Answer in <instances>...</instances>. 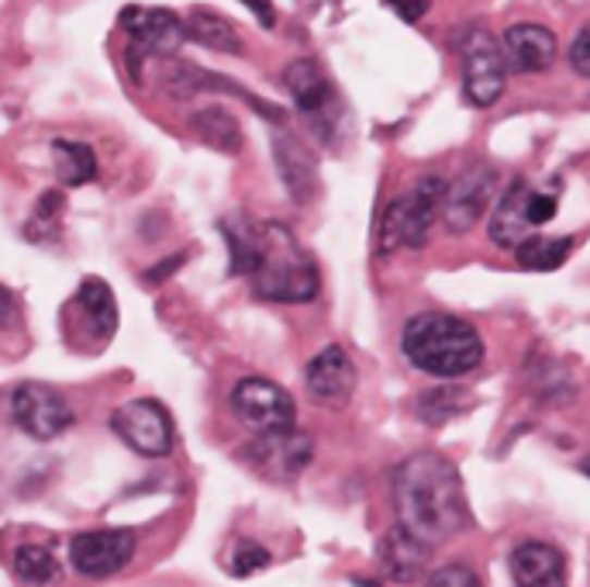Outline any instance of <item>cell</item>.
<instances>
[{
    "instance_id": "1",
    "label": "cell",
    "mask_w": 590,
    "mask_h": 587,
    "mask_svg": "<svg viewBox=\"0 0 590 587\" xmlns=\"http://www.w3.org/2000/svg\"><path fill=\"white\" fill-rule=\"evenodd\" d=\"M221 232L232 249V273L249 277L256 297L280 301V305H300L318 297L321 280L315 259L280 221H262V225L221 221Z\"/></svg>"
},
{
    "instance_id": "2",
    "label": "cell",
    "mask_w": 590,
    "mask_h": 587,
    "mask_svg": "<svg viewBox=\"0 0 590 587\" xmlns=\"http://www.w3.org/2000/svg\"><path fill=\"white\" fill-rule=\"evenodd\" d=\"M394 504L401 529L418 542L439 546L466 522L463 480L453 460L442 453H415L394 470Z\"/></svg>"
},
{
    "instance_id": "3",
    "label": "cell",
    "mask_w": 590,
    "mask_h": 587,
    "mask_svg": "<svg viewBox=\"0 0 590 587\" xmlns=\"http://www.w3.org/2000/svg\"><path fill=\"white\" fill-rule=\"evenodd\" d=\"M401 350L411 359V367L432 377H466L483 363L480 332L459 315L421 311L415 315L401 335Z\"/></svg>"
},
{
    "instance_id": "4",
    "label": "cell",
    "mask_w": 590,
    "mask_h": 587,
    "mask_svg": "<svg viewBox=\"0 0 590 587\" xmlns=\"http://www.w3.org/2000/svg\"><path fill=\"white\" fill-rule=\"evenodd\" d=\"M118 28L128 35L125 70L135 84H142V70H146L149 59H176L180 46L187 42V25L170 8L128 4L118 14Z\"/></svg>"
},
{
    "instance_id": "5",
    "label": "cell",
    "mask_w": 590,
    "mask_h": 587,
    "mask_svg": "<svg viewBox=\"0 0 590 587\" xmlns=\"http://www.w3.org/2000/svg\"><path fill=\"white\" fill-rule=\"evenodd\" d=\"M445 191H450V184H445L442 176H421L408 194H401L383 215L380 253L386 256V253H394L401 246H408V249L425 246V239H429L435 218L442 215Z\"/></svg>"
},
{
    "instance_id": "6",
    "label": "cell",
    "mask_w": 590,
    "mask_h": 587,
    "mask_svg": "<svg viewBox=\"0 0 590 587\" xmlns=\"http://www.w3.org/2000/svg\"><path fill=\"white\" fill-rule=\"evenodd\" d=\"M463 56V94L474 108H491L507 87V59L483 28H470L459 38Z\"/></svg>"
},
{
    "instance_id": "7",
    "label": "cell",
    "mask_w": 590,
    "mask_h": 587,
    "mask_svg": "<svg viewBox=\"0 0 590 587\" xmlns=\"http://www.w3.org/2000/svg\"><path fill=\"white\" fill-rule=\"evenodd\" d=\"M232 412L249 425L259 436H287L297 432V404L294 398L273 380L262 377H246L235 383L232 391Z\"/></svg>"
},
{
    "instance_id": "8",
    "label": "cell",
    "mask_w": 590,
    "mask_h": 587,
    "mask_svg": "<svg viewBox=\"0 0 590 587\" xmlns=\"http://www.w3.org/2000/svg\"><path fill=\"white\" fill-rule=\"evenodd\" d=\"M111 429L138 456L156 460V456H167L173 450V418L152 398H138V401L121 404V408L111 415Z\"/></svg>"
},
{
    "instance_id": "9",
    "label": "cell",
    "mask_w": 590,
    "mask_h": 587,
    "mask_svg": "<svg viewBox=\"0 0 590 587\" xmlns=\"http://www.w3.org/2000/svg\"><path fill=\"white\" fill-rule=\"evenodd\" d=\"M135 533L132 529H90L70 542V560L84 577H111L135 557Z\"/></svg>"
},
{
    "instance_id": "10",
    "label": "cell",
    "mask_w": 590,
    "mask_h": 587,
    "mask_svg": "<svg viewBox=\"0 0 590 587\" xmlns=\"http://www.w3.org/2000/svg\"><path fill=\"white\" fill-rule=\"evenodd\" d=\"M11 408L17 429L28 432L32 439H56L73 421V408L66 404V398L46 388V383H22L14 391Z\"/></svg>"
},
{
    "instance_id": "11",
    "label": "cell",
    "mask_w": 590,
    "mask_h": 587,
    "mask_svg": "<svg viewBox=\"0 0 590 587\" xmlns=\"http://www.w3.org/2000/svg\"><path fill=\"white\" fill-rule=\"evenodd\" d=\"M159 87L167 90L173 100H190L197 94H205V90H225V94H235L242 97L253 111H259L262 118H270V121H283V111L267 105V100H259L256 94H249L246 87H238L232 84V80L225 76H218L211 70H200L194 63H187V59H170V66L159 73Z\"/></svg>"
},
{
    "instance_id": "12",
    "label": "cell",
    "mask_w": 590,
    "mask_h": 587,
    "mask_svg": "<svg viewBox=\"0 0 590 587\" xmlns=\"http://www.w3.org/2000/svg\"><path fill=\"white\" fill-rule=\"evenodd\" d=\"M497 187V173L491 167H470L456 184L445 191L442 221L450 232H470L480 215L491 208V197Z\"/></svg>"
},
{
    "instance_id": "13",
    "label": "cell",
    "mask_w": 590,
    "mask_h": 587,
    "mask_svg": "<svg viewBox=\"0 0 590 587\" xmlns=\"http://www.w3.org/2000/svg\"><path fill=\"white\" fill-rule=\"evenodd\" d=\"M283 87L294 97V108L311 118V121H329L339 111V94L332 87L329 73H324L315 59H294V63L283 70Z\"/></svg>"
},
{
    "instance_id": "14",
    "label": "cell",
    "mask_w": 590,
    "mask_h": 587,
    "mask_svg": "<svg viewBox=\"0 0 590 587\" xmlns=\"http://www.w3.org/2000/svg\"><path fill=\"white\" fill-rule=\"evenodd\" d=\"M356 363L342 346H329L321 350L311 363L308 374H304V383H308V394L318 404H329V408H342L349 404V398L356 394Z\"/></svg>"
},
{
    "instance_id": "15",
    "label": "cell",
    "mask_w": 590,
    "mask_h": 587,
    "mask_svg": "<svg viewBox=\"0 0 590 587\" xmlns=\"http://www.w3.org/2000/svg\"><path fill=\"white\" fill-rule=\"evenodd\" d=\"M501 52L507 70L515 73H545L556 63L560 42L545 25H512L501 38Z\"/></svg>"
},
{
    "instance_id": "16",
    "label": "cell",
    "mask_w": 590,
    "mask_h": 587,
    "mask_svg": "<svg viewBox=\"0 0 590 587\" xmlns=\"http://www.w3.org/2000/svg\"><path fill=\"white\" fill-rule=\"evenodd\" d=\"M515 587H566L563 553L549 542H521L512 553Z\"/></svg>"
},
{
    "instance_id": "17",
    "label": "cell",
    "mask_w": 590,
    "mask_h": 587,
    "mask_svg": "<svg viewBox=\"0 0 590 587\" xmlns=\"http://www.w3.org/2000/svg\"><path fill=\"white\" fill-rule=\"evenodd\" d=\"M273 159H276V170L283 187L291 191V197L297 205L315 197V159L308 152V146L291 135V132H276L273 135Z\"/></svg>"
},
{
    "instance_id": "18",
    "label": "cell",
    "mask_w": 590,
    "mask_h": 587,
    "mask_svg": "<svg viewBox=\"0 0 590 587\" xmlns=\"http://www.w3.org/2000/svg\"><path fill=\"white\" fill-rule=\"evenodd\" d=\"M425 553H429V546L418 542L408 529H401V525H394V529L380 539V550H377L383 574L391 577V580H397V584L421 580L425 560H429Z\"/></svg>"
},
{
    "instance_id": "19",
    "label": "cell",
    "mask_w": 590,
    "mask_h": 587,
    "mask_svg": "<svg viewBox=\"0 0 590 587\" xmlns=\"http://www.w3.org/2000/svg\"><path fill=\"white\" fill-rule=\"evenodd\" d=\"M528 197H532V191H528L525 180H515V184L501 194L497 211L491 215V242L494 246L518 249L528 239V232H532V225H528Z\"/></svg>"
},
{
    "instance_id": "20",
    "label": "cell",
    "mask_w": 590,
    "mask_h": 587,
    "mask_svg": "<svg viewBox=\"0 0 590 587\" xmlns=\"http://www.w3.org/2000/svg\"><path fill=\"white\" fill-rule=\"evenodd\" d=\"M183 25H187V38L197 46H205L211 52H225V56H242V35L238 28L229 22L225 14H218L211 8H194L187 17H183Z\"/></svg>"
},
{
    "instance_id": "21",
    "label": "cell",
    "mask_w": 590,
    "mask_h": 587,
    "mask_svg": "<svg viewBox=\"0 0 590 587\" xmlns=\"http://www.w3.org/2000/svg\"><path fill=\"white\" fill-rule=\"evenodd\" d=\"M256 463L267 474H280V477H294L304 463L311 460V442L297 436V432H287V436H259L256 442Z\"/></svg>"
},
{
    "instance_id": "22",
    "label": "cell",
    "mask_w": 590,
    "mask_h": 587,
    "mask_svg": "<svg viewBox=\"0 0 590 587\" xmlns=\"http://www.w3.org/2000/svg\"><path fill=\"white\" fill-rule=\"evenodd\" d=\"M190 129L194 135L205 142V146L218 149V152H229L235 156L242 149V129H238V118L221 108V105H211V108H200L190 114Z\"/></svg>"
},
{
    "instance_id": "23",
    "label": "cell",
    "mask_w": 590,
    "mask_h": 587,
    "mask_svg": "<svg viewBox=\"0 0 590 587\" xmlns=\"http://www.w3.org/2000/svg\"><path fill=\"white\" fill-rule=\"evenodd\" d=\"M52 163H56L59 184H66V187H84L97 176V156L87 142L52 138Z\"/></svg>"
},
{
    "instance_id": "24",
    "label": "cell",
    "mask_w": 590,
    "mask_h": 587,
    "mask_svg": "<svg viewBox=\"0 0 590 587\" xmlns=\"http://www.w3.org/2000/svg\"><path fill=\"white\" fill-rule=\"evenodd\" d=\"M79 308L90 318V326L97 335L111 339V332L118 329V301H114V291L108 288L100 277H87L79 283Z\"/></svg>"
},
{
    "instance_id": "25",
    "label": "cell",
    "mask_w": 590,
    "mask_h": 587,
    "mask_svg": "<svg viewBox=\"0 0 590 587\" xmlns=\"http://www.w3.org/2000/svg\"><path fill=\"white\" fill-rule=\"evenodd\" d=\"M569 249H574V239L569 235H528L515 249V256H518V267L545 273V270L563 267Z\"/></svg>"
},
{
    "instance_id": "26",
    "label": "cell",
    "mask_w": 590,
    "mask_h": 587,
    "mask_svg": "<svg viewBox=\"0 0 590 587\" xmlns=\"http://www.w3.org/2000/svg\"><path fill=\"white\" fill-rule=\"evenodd\" d=\"M14 574L28 584H49L59 577V563L42 546H22V550L14 553Z\"/></svg>"
},
{
    "instance_id": "27",
    "label": "cell",
    "mask_w": 590,
    "mask_h": 587,
    "mask_svg": "<svg viewBox=\"0 0 590 587\" xmlns=\"http://www.w3.org/2000/svg\"><path fill=\"white\" fill-rule=\"evenodd\" d=\"M418 408H421V418H429V421H445V418H453L456 412L470 408V398H466L463 391L439 388V391H429V394H425V398L418 401Z\"/></svg>"
},
{
    "instance_id": "28",
    "label": "cell",
    "mask_w": 590,
    "mask_h": 587,
    "mask_svg": "<svg viewBox=\"0 0 590 587\" xmlns=\"http://www.w3.org/2000/svg\"><path fill=\"white\" fill-rule=\"evenodd\" d=\"M262 566H270V550H267V546H259L253 539H242L232 550V574L235 577H249V574L262 571Z\"/></svg>"
},
{
    "instance_id": "29",
    "label": "cell",
    "mask_w": 590,
    "mask_h": 587,
    "mask_svg": "<svg viewBox=\"0 0 590 587\" xmlns=\"http://www.w3.org/2000/svg\"><path fill=\"white\" fill-rule=\"evenodd\" d=\"M425 587H483L477 571H470V566L463 563H450V566H439V571L425 580Z\"/></svg>"
},
{
    "instance_id": "30",
    "label": "cell",
    "mask_w": 590,
    "mask_h": 587,
    "mask_svg": "<svg viewBox=\"0 0 590 587\" xmlns=\"http://www.w3.org/2000/svg\"><path fill=\"white\" fill-rule=\"evenodd\" d=\"M553 218H556V197L532 191V197H528V225L539 229V225H545V221H553Z\"/></svg>"
},
{
    "instance_id": "31",
    "label": "cell",
    "mask_w": 590,
    "mask_h": 587,
    "mask_svg": "<svg viewBox=\"0 0 590 587\" xmlns=\"http://www.w3.org/2000/svg\"><path fill=\"white\" fill-rule=\"evenodd\" d=\"M569 66L590 80V25L580 28V35L574 38V46H569Z\"/></svg>"
},
{
    "instance_id": "32",
    "label": "cell",
    "mask_w": 590,
    "mask_h": 587,
    "mask_svg": "<svg viewBox=\"0 0 590 587\" xmlns=\"http://www.w3.org/2000/svg\"><path fill=\"white\" fill-rule=\"evenodd\" d=\"M394 11H397V17L401 22H408V25H418L425 14H429V8H432V0H386Z\"/></svg>"
},
{
    "instance_id": "33",
    "label": "cell",
    "mask_w": 590,
    "mask_h": 587,
    "mask_svg": "<svg viewBox=\"0 0 590 587\" xmlns=\"http://www.w3.org/2000/svg\"><path fill=\"white\" fill-rule=\"evenodd\" d=\"M238 4H246L253 14H256V22L262 28H273L276 25V8H273V0H238Z\"/></svg>"
},
{
    "instance_id": "34",
    "label": "cell",
    "mask_w": 590,
    "mask_h": 587,
    "mask_svg": "<svg viewBox=\"0 0 590 587\" xmlns=\"http://www.w3.org/2000/svg\"><path fill=\"white\" fill-rule=\"evenodd\" d=\"M183 259H187V256H183V253H176V256H170L167 262H156V267L152 270H146V280L149 283H159V280H167L173 270H180L183 267Z\"/></svg>"
},
{
    "instance_id": "35",
    "label": "cell",
    "mask_w": 590,
    "mask_h": 587,
    "mask_svg": "<svg viewBox=\"0 0 590 587\" xmlns=\"http://www.w3.org/2000/svg\"><path fill=\"white\" fill-rule=\"evenodd\" d=\"M14 315H17V301L4 283H0V326H11Z\"/></svg>"
}]
</instances>
